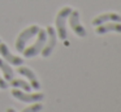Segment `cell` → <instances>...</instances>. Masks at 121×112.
I'll list each match as a JSON object with an SVG mask.
<instances>
[{
  "mask_svg": "<svg viewBox=\"0 0 121 112\" xmlns=\"http://www.w3.org/2000/svg\"><path fill=\"white\" fill-rule=\"evenodd\" d=\"M72 12V8L70 7H64L60 12L57 13L56 16V20H55V26H56V34L60 39H64L65 40L68 38V33H66V18L69 17Z\"/></svg>",
  "mask_w": 121,
  "mask_h": 112,
  "instance_id": "obj_1",
  "label": "cell"
},
{
  "mask_svg": "<svg viewBox=\"0 0 121 112\" xmlns=\"http://www.w3.org/2000/svg\"><path fill=\"white\" fill-rule=\"evenodd\" d=\"M37 36H38L37 42H35L33 46L27 47V48H25L24 51H22V52H24V56L27 57V59L34 57V56H37L38 54H40L42 48L44 47V43H46V40H47V33H46L44 29H39Z\"/></svg>",
  "mask_w": 121,
  "mask_h": 112,
  "instance_id": "obj_2",
  "label": "cell"
},
{
  "mask_svg": "<svg viewBox=\"0 0 121 112\" xmlns=\"http://www.w3.org/2000/svg\"><path fill=\"white\" fill-rule=\"evenodd\" d=\"M39 26L38 25H33V26H29L27 29H25L24 31H21L18 35V38H17L16 40V49L18 52H22L25 49V47H26V43L30 40V39L33 38V36H35L38 34V31H39Z\"/></svg>",
  "mask_w": 121,
  "mask_h": 112,
  "instance_id": "obj_3",
  "label": "cell"
},
{
  "mask_svg": "<svg viewBox=\"0 0 121 112\" xmlns=\"http://www.w3.org/2000/svg\"><path fill=\"white\" fill-rule=\"evenodd\" d=\"M12 95L20 102L24 103H37L44 99V94L42 93H27L24 90H18V89H13L12 90Z\"/></svg>",
  "mask_w": 121,
  "mask_h": 112,
  "instance_id": "obj_4",
  "label": "cell"
},
{
  "mask_svg": "<svg viewBox=\"0 0 121 112\" xmlns=\"http://www.w3.org/2000/svg\"><path fill=\"white\" fill-rule=\"evenodd\" d=\"M46 33H47V40H46V43H44V47H43L42 51H40V54H42L43 57H48L52 54V51L56 47V40H57V34H56L55 27L47 26Z\"/></svg>",
  "mask_w": 121,
  "mask_h": 112,
  "instance_id": "obj_5",
  "label": "cell"
},
{
  "mask_svg": "<svg viewBox=\"0 0 121 112\" xmlns=\"http://www.w3.org/2000/svg\"><path fill=\"white\" fill-rule=\"evenodd\" d=\"M68 18H69V26L76 33V35L81 36V38H85L86 36V30H85V27L79 22V12L78 10H72Z\"/></svg>",
  "mask_w": 121,
  "mask_h": 112,
  "instance_id": "obj_6",
  "label": "cell"
},
{
  "mask_svg": "<svg viewBox=\"0 0 121 112\" xmlns=\"http://www.w3.org/2000/svg\"><path fill=\"white\" fill-rule=\"evenodd\" d=\"M0 55H1L3 60H5L8 64H12V65H22L24 64V59L12 54L5 43H0Z\"/></svg>",
  "mask_w": 121,
  "mask_h": 112,
  "instance_id": "obj_7",
  "label": "cell"
},
{
  "mask_svg": "<svg viewBox=\"0 0 121 112\" xmlns=\"http://www.w3.org/2000/svg\"><path fill=\"white\" fill-rule=\"evenodd\" d=\"M17 72H18L21 76L26 77L27 80L30 81V86H31V89H34V90H39V89H40L39 81H38V78H37V76H35V73L33 72L30 68H27V67H21V65H18V68H17Z\"/></svg>",
  "mask_w": 121,
  "mask_h": 112,
  "instance_id": "obj_8",
  "label": "cell"
},
{
  "mask_svg": "<svg viewBox=\"0 0 121 112\" xmlns=\"http://www.w3.org/2000/svg\"><path fill=\"white\" fill-rule=\"evenodd\" d=\"M104 22H121V16L118 13H103V14H99L92 20V25L98 26L102 25Z\"/></svg>",
  "mask_w": 121,
  "mask_h": 112,
  "instance_id": "obj_9",
  "label": "cell"
},
{
  "mask_svg": "<svg viewBox=\"0 0 121 112\" xmlns=\"http://www.w3.org/2000/svg\"><path fill=\"white\" fill-rule=\"evenodd\" d=\"M109 31H115V33H121V23L120 22H104L102 25H98L95 27V33L103 35Z\"/></svg>",
  "mask_w": 121,
  "mask_h": 112,
  "instance_id": "obj_10",
  "label": "cell"
},
{
  "mask_svg": "<svg viewBox=\"0 0 121 112\" xmlns=\"http://www.w3.org/2000/svg\"><path fill=\"white\" fill-rule=\"evenodd\" d=\"M0 70L3 72V76H4V80H5V81L13 80V77H14L13 69H12L11 65H9L5 60L1 59V57H0Z\"/></svg>",
  "mask_w": 121,
  "mask_h": 112,
  "instance_id": "obj_11",
  "label": "cell"
},
{
  "mask_svg": "<svg viewBox=\"0 0 121 112\" xmlns=\"http://www.w3.org/2000/svg\"><path fill=\"white\" fill-rule=\"evenodd\" d=\"M9 83H11L12 87H14V89H22L24 91H27V93H30V90H31L30 83L26 82V81H24V80H20V78H13V80L9 81Z\"/></svg>",
  "mask_w": 121,
  "mask_h": 112,
  "instance_id": "obj_12",
  "label": "cell"
},
{
  "mask_svg": "<svg viewBox=\"0 0 121 112\" xmlns=\"http://www.w3.org/2000/svg\"><path fill=\"white\" fill-rule=\"evenodd\" d=\"M43 109V104L39 103V102H37V103H33L31 106L26 107V108H24L21 112H39Z\"/></svg>",
  "mask_w": 121,
  "mask_h": 112,
  "instance_id": "obj_13",
  "label": "cell"
},
{
  "mask_svg": "<svg viewBox=\"0 0 121 112\" xmlns=\"http://www.w3.org/2000/svg\"><path fill=\"white\" fill-rule=\"evenodd\" d=\"M8 87V82H7L5 80H3V77H0V89H7Z\"/></svg>",
  "mask_w": 121,
  "mask_h": 112,
  "instance_id": "obj_14",
  "label": "cell"
},
{
  "mask_svg": "<svg viewBox=\"0 0 121 112\" xmlns=\"http://www.w3.org/2000/svg\"><path fill=\"white\" fill-rule=\"evenodd\" d=\"M7 112H16V111H14L13 108H11V107H9V108H7Z\"/></svg>",
  "mask_w": 121,
  "mask_h": 112,
  "instance_id": "obj_15",
  "label": "cell"
}]
</instances>
